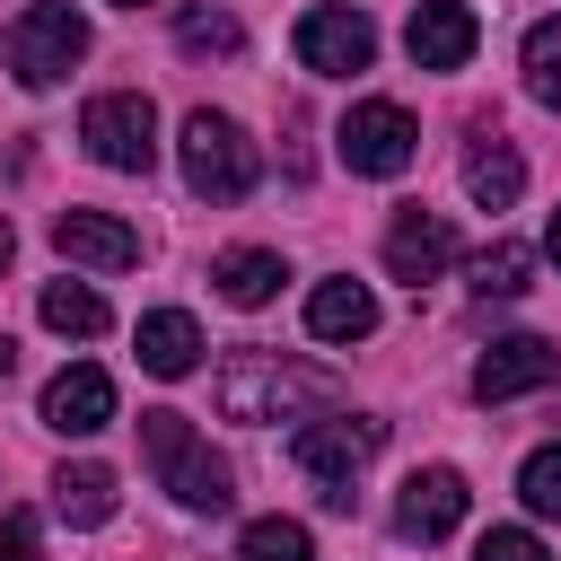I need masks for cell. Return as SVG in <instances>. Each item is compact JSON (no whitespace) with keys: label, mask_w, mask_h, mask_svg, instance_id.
I'll use <instances>...</instances> for the list:
<instances>
[{"label":"cell","mask_w":561,"mask_h":561,"mask_svg":"<svg viewBox=\"0 0 561 561\" xmlns=\"http://www.w3.org/2000/svg\"><path fill=\"white\" fill-rule=\"evenodd\" d=\"M473 561H552V552H543L526 526H491V535L473 543Z\"/></svg>","instance_id":"26"},{"label":"cell","mask_w":561,"mask_h":561,"mask_svg":"<svg viewBox=\"0 0 561 561\" xmlns=\"http://www.w3.org/2000/svg\"><path fill=\"white\" fill-rule=\"evenodd\" d=\"M114 421V377L96 368V359H70L53 386H44V430H61V438H96Z\"/></svg>","instance_id":"10"},{"label":"cell","mask_w":561,"mask_h":561,"mask_svg":"<svg viewBox=\"0 0 561 561\" xmlns=\"http://www.w3.org/2000/svg\"><path fill=\"white\" fill-rule=\"evenodd\" d=\"M0 263H9V219H0Z\"/></svg>","instance_id":"30"},{"label":"cell","mask_w":561,"mask_h":561,"mask_svg":"<svg viewBox=\"0 0 561 561\" xmlns=\"http://www.w3.org/2000/svg\"><path fill=\"white\" fill-rule=\"evenodd\" d=\"M298 61H307L316 79H351V70L377 61V26H368L359 9H307V18H298Z\"/></svg>","instance_id":"8"},{"label":"cell","mask_w":561,"mask_h":561,"mask_svg":"<svg viewBox=\"0 0 561 561\" xmlns=\"http://www.w3.org/2000/svg\"><path fill=\"white\" fill-rule=\"evenodd\" d=\"M552 377H561V342H543V333H508V342H491V351L473 359V394H482V403L535 394V386H552Z\"/></svg>","instance_id":"9"},{"label":"cell","mask_w":561,"mask_h":561,"mask_svg":"<svg viewBox=\"0 0 561 561\" xmlns=\"http://www.w3.org/2000/svg\"><path fill=\"white\" fill-rule=\"evenodd\" d=\"M526 272H535V254H526L517 237H500V245H482V254H473V298H517V289H526Z\"/></svg>","instance_id":"21"},{"label":"cell","mask_w":561,"mask_h":561,"mask_svg":"<svg viewBox=\"0 0 561 561\" xmlns=\"http://www.w3.org/2000/svg\"><path fill=\"white\" fill-rule=\"evenodd\" d=\"M35 316H44L53 333H79V342H88V333H105V298H96L88 280H53V289L35 298Z\"/></svg>","instance_id":"20"},{"label":"cell","mask_w":561,"mask_h":561,"mask_svg":"<svg viewBox=\"0 0 561 561\" xmlns=\"http://www.w3.org/2000/svg\"><path fill=\"white\" fill-rule=\"evenodd\" d=\"M237 561H316V535L298 517H254L245 543H237Z\"/></svg>","instance_id":"22"},{"label":"cell","mask_w":561,"mask_h":561,"mask_svg":"<svg viewBox=\"0 0 561 561\" xmlns=\"http://www.w3.org/2000/svg\"><path fill=\"white\" fill-rule=\"evenodd\" d=\"M447 263H456V228H447L438 210H421V202L394 210V228H386V272L421 289V280H438Z\"/></svg>","instance_id":"13"},{"label":"cell","mask_w":561,"mask_h":561,"mask_svg":"<svg viewBox=\"0 0 561 561\" xmlns=\"http://www.w3.org/2000/svg\"><path fill=\"white\" fill-rule=\"evenodd\" d=\"M543 254H552V263H561V210H552V228H543Z\"/></svg>","instance_id":"29"},{"label":"cell","mask_w":561,"mask_h":561,"mask_svg":"<svg viewBox=\"0 0 561 561\" xmlns=\"http://www.w3.org/2000/svg\"><path fill=\"white\" fill-rule=\"evenodd\" d=\"M53 508H61L70 526H105V517H114V473H105V465H61V473H53Z\"/></svg>","instance_id":"19"},{"label":"cell","mask_w":561,"mask_h":561,"mask_svg":"<svg viewBox=\"0 0 561 561\" xmlns=\"http://www.w3.org/2000/svg\"><path fill=\"white\" fill-rule=\"evenodd\" d=\"M307 333L316 342H368L377 333V298L359 280H316L307 289Z\"/></svg>","instance_id":"15"},{"label":"cell","mask_w":561,"mask_h":561,"mask_svg":"<svg viewBox=\"0 0 561 561\" xmlns=\"http://www.w3.org/2000/svg\"><path fill=\"white\" fill-rule=\"evenodd\" d=\"M140 447H149V473L158 491H175V508H202L219 517L237 491H228V465L210 456V438L184 421V412H140Z\"/></svg>","instance_id":"2"},{"label":"cell","mask_w":561,"mask_h":561,"mask_svg":"<svg viewBox=\"0 0 561 561\" xmlns=\"http://www.w3.org/2000/svg\"><path fill=\"white\" fill-rule=\"evenodd\" d=\"M526 88H535V105H552L561 114V18H543V26H526Z\"/></svg>","instance_id":"23"},{"label":"cell","mask_w":561,"mask_h":561,"mask_svg":"<svg viewBox=\"0 0 561 561\" xmlns=\"http://www.w3.org/2000/svg\"><path fill=\"white\" fill-rule=\"evenodd\" d=\"M456 526H465V473H456V465H421V473L403 482V500H394V535L438 543V535H456Z\"/></svg>","instance_id":"11"},{"label":"cell","mask_w":561,"mask_h":561,"mask_svg":"<svg viewBox=\"0 0 561 561\" xmlns=\"http://www.w3.org/2000/svg\"><path fill=\"white\" fill-rule=\"evenodd\" d=\"M140 368H149V377H193V368H202V324H193L184 307L140 316Z\"/></svg>","instance_id":"16"},{"label":"cell","mask_w":561,"mask_h":561,"mask_svg":"<svg viewBox=\"0 0 561 561\" xmlns=\"http://www.w3.org/2000/svg\"><path fill=\"white\" fill-rule=\"evenodd\" d=\"M79 61H88V18H79L70 0L18 9V26H9V70H18V88H61Z\"/></svg>","instance_id":"3"},{"label":"cell","mask_w":561,"mask_h":561,"mask_svg":"<svg viewBox=\"0 0 561 561\" xmlns=\"http://www.w3.org/2000/svg\"><path fill=\"white\" fill-rule=\"evenodd\" d=\"M473 44H482V26H473V9H465V0H421V9H412V26H403V53H412L421 70H465V61H473Z\"/></svg>","instance_id":"12"},{"label":"cell","mask_w":561,"mask_h":561,"mask_svg":"<svg viewBox=\"0 0 561 561\" xmlns=\"http://www.w3.org/2000/svg\"><path fill=\"white\" fill-rule=\"evenodd\" d=\"M175 149H184V184H193L202 202H245V193H254V140H245L228 114H210V105L184 114V140H175Z\"/></svg>","instance_id":"5"},{"label":"cell","mask_w":561,"mask_h":561,"mask_svg":"<svg viewBox=\"0 0 561 561\" xmlns=\"http://www.w3.org/2000/svg\"><path fill=\"white\" fill-rule=\"evenodd\" d=\"M0 561H44V543H35V517H26V508H9V517H0Z\"/></svg>","instance_id":"27"},{"label":"cell","mask_w":561,"mask_h":561,"mask_svg":"<svg viewBox=\"0 0 561 561\" xmlns=\"http://www.w3.org/2000/svg\"><path fill=\"white\" fill-rule=\"evenodd\" d=\"M333 140H342V167H351V175H403V167H412V149H421L412 114H403V105H386V96L351 105Z\"/></svg>","instance_id":"7"},{"label":"cell","mask_w":561,"mask_h":561,"mask_svg":"<svg viewBox=\"0 0 561 561\" xmlns=\"http://www.w3.org/2000/svg\"><path fill=\"white\" fill-rule=\"evenodd\" d=\"M9 377H18V342L0 333V386H9Z\"/></svg>","instance_id":"28"},{"label":"cell","mask_w":561,"mask_h":561,"mask_svg":"<svg viewBox=\"0 0 561 561\" xmlns=\"http://www.w3.org/2000/svg\"><path fill=\"white\" fill-rule=\"evenodd\" d=\"M465 193H473L482 210H508V202L526 193V158H517L508 140H491V131H482V140H473V158H465Z\"/></svg>","instance_id":"17"},{"label":"cell","mask_w":561,"mask_h":561,"mask_svg":"<svg viewBox=\"0 0 561 561\" xmlns=\"http://www.w3.org/2000/svg\"><path fill=\"white\" fill-rule=\"evenodd\" d=\"M517 500H526L535 517H561V438H552V447H535V456L517 465Z\"/></svg>","instance_id":"25"},{"label":"cell","mask_w":561,"mask_h":561,"mask_svg":"<svg viewBox=\"0 0 561 561\" xmlns=\"http://www.w3.org/2000/svg\"><path fill=\"white\" fill-rule=\"evenodd\" d=\"M342 386L324 377V368H307V359H280V351H237L219 377H210V403L228 412V421H298L307 430V412H324Z\"/></svg>","instance_id":"1"},{"label":"cell","mask_w":561,"mask_h":561,"mask_svg":"<svg viewBox=\"0 0 561 561\" xmlns=\"http://www.w3.org/2000/svg\"><path fill=\"white\" fill-rule=\"evenodd\" d=\"M79 140H88L96 167H114V175H149V167H158V105H149L140 88H105V96H88Z\"/></svg>","instance_id":"4"},{"label":"cell","mask_w":561,"mask_h":561,"mask_svg":"<svg viewBox=\"0 0 561 561\" xmlns=\"http://www.w3.org/2000/svg\"><path fill=\"white\" fill-rule=\"evenodd\" d=\"M175 44H184V53H193V61H210V53H219V61H228V53H237V44H245V26H237V18H228V9H184V18H175Z\"/></svg>","instance_id":"24"},{"label":"cell","mask_w":561,"mask_h":561,"mask_svg":"<svg viewBox=\"0 0 561 561\" xmlns=\"http://www.w3.org/2000/svg\"><path fill=\"white\" fill-rule=\"evenodd\" d=\"M210 280H219V298H228V307H263V298L289 280V263H280V254H263V245H228V254L210 263Z\"/></svg>","instance_id":"18"},{"label":"cell","mask_w":561,"mask_h":561,"mask_svg":"<svg viewBox=\"0 0 561 561\" xmlns=\"http://www.w3.org/2000/svg\"><path fill=\"white\" fill-rule=\"evenodd\" d=\"M53 245H61L70 263H88V272H131V263H140V237H131L114 210H61V219H53Z\"/></svg>","instance_id":"14"},{"label":"cell","mask_w":561,"mask_h":561,"mask_svg":"<svg viewBox=\"0 0 561 561\" xmlns=\"http://www.w3.org/2000/svg\"><path fill=\"white\" fill-rule=\"evenodd\" d=\"M114 9H140V0H114Z\"/></svg>","instance_id":"31"},{"label":"cell","mask_w":561,"mask_h":561,"mask_svg":"<svg viewBox=\"0 0 561 561\" xmlns=\"http://www.w3.org/2000/svg\"><path fill=\"white\" fill-rule=\"evenodd\" d=\"M377 447H386V421H359V412H351V421H307V430L289 438V456L324 482V508H351V473H359Z\"/></svg>","instance_id":"6"}]
</instances>
